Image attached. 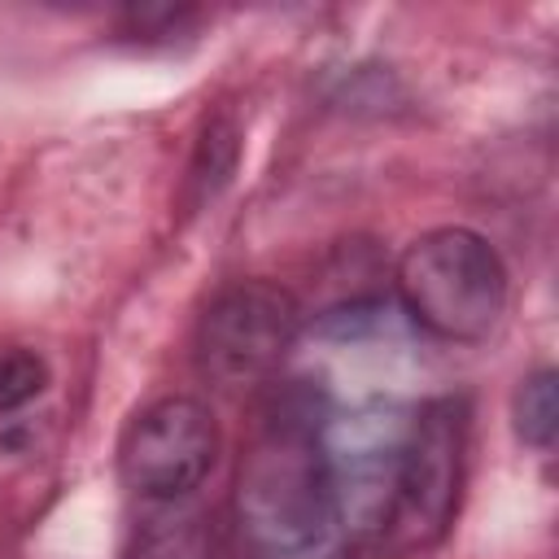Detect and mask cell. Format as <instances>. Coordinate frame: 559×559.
I'll use <instances>...</instances> for the list:
<instances>
[{"label":"cell","instance_id":"7a4b0ae2","mask_svg":"<svg viewBox=\"0 0 559 559\" xmlns=\"http://www.w3.org/2000/svg\"><path fill=\"white\" fill-rule=\"evenodd\" d=\"M415 428V406L397 397H367L345 411H328L314 432L323 485L349 542L380 537L397 511L402 463Z\"/></svg>","mask_w":559,"mask_h":559},{"label":"cell","instance_id":"9c48e42d","mask_svg":"<svg viewBox=\"0 0 559 559\" xmlns=\"http://www.w3.org/2000/svg\"><path fill=\"white\" fill-rule=\"evenodd\" d=\"M48 384V367L39 354L31 349H9L0 354V415L26 406L31 397H39Z\"/></svg>","mask_w":559,"mask_h":559},{"label":"cell","instance_id":"5b68a950","mask_svg":"<svg viewBox=\"0 0 559 559\" xmlns=\"http://www.w3.org/2000/svg\"><path fill=\"white\" fill-rule=\"evenodd\" d=\"M218 459V419L201 397H162L144 406L122 445L118 472L131 493L144 502L192 498Z\"/></svg>","mask_w":559,"mask_h":559},{"label":"cell","instance_id":"52a82bcc","mask_svg":"<svg viewBox=\"0 0 559 559\" xmlns=\"http://www.w3.org/2000/svg\"><path fill=\"white\" fill-rule=\"evenodd\" d=\"M127 559H214V520L188 498L148 502L131 533Z\"/></svg>","mask_w":559,"mask_h":559},{"label":"cell","instance_id":"277c9868","mask_svg":"<svg viewBox=\"0 0 559 559\" xmlns=\"http://www.w3.org/2000/svg\"><path fill=\"white\" fill-rule=\"evenodd\" d=\"M301 332L297 297L275 280H240L223 288L197 328L201 371L227 389L266 380Z\"/></svg>","mask_w":559,"mask_h":559},{"label":"cell","instance_id":"6da1fadb","mask_svg":"<svg viewBox=\"0 0 559 559\" xmlns=\"http://www.w3.org/2000/svg\"><path fill=\"white\" fill-rule=\"evenodd\" d=\"M236 520L258 559H345L349 533L323 485L310 428L266 424L240 463Z\"/></svg>","mask_w":559,"mask_h":559},{"label":"cell","instance_id":"ba28073f","mask_svg":"<svg viewBox=\"0 0 559 559\" xmlns=\"http://www.w3.org/2000/svg\"><path fill=\"white\" fill-rule=\"evenodd\" d=\"M511 419H515V437L533 450H550L555 432H559V371L542 367L528 380H520L515 402H511Z\"/></svg>","mask_w":559,"mask_h":559},{"label":"cell","instance_id":"30bf717a","mask_svg":"<svg viewBox=\"0 0 559 559\" xmlns=\"http://www.w3.org/2000/svg\"><path fill=\"white\" fill-rule=\"evenodd\" d=\"M231 170H236V127L227 118H214L205 140H201L197 166H192V179L201 183V197H214L227 183Z\"/></svg>","mask_w":559,"mask_h":559},{"label":"cell","instance_id":"3957f363","mask_svg":"<svg viewBox=\"0 0 559 559\" xmlns=\"http://www.w3.org/2000/svg\"><path fill=\"white\" fill-rule=\"evenodd\" d=\"M406 314L441 341H480L507 310V266L472 227H437L406 245L397 262Z\"/></svg>","mask_w":559,"mask_h":559},{"label":"cell","instance_id":"8992f818","mask_svg":"<svg viewBox=\"0 0 559 559\" xmlns=\"http://www.w3.org/2000/svg\"><path fill=\"white\" fill-rule=\"evenodd\" d=\"M463 445H467L463 402L437 397L415 411L397 511L389 520L402 546H432L450 528L454 507H459V480H463Z\"/></svg>","mask_w":559,"mask_h":559},{"label":"cell","instance_id":"8fae6325","mask_svg":"<svg viewBox=\"0 0 559 559\" xmlns=\"http://www.w3.org/2000/svg\"><path fill=\"white\" fill-rule=\"evenodd\" d=\"M380 314H384L380 301H349V306L328 310L314 328L319 336H332V341H362L371 328H380Z\"/></svg>","mask_w":559,"mask_h":559}]
</instances>
